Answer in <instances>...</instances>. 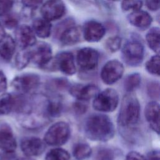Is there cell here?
Here are the masks:
<instances>
[{
  "mask_svg": "<svg viewBox=\"0 0 160 160\" xmlns=\"http://www.w3.org/2000/svg\"><path fill=\"white\" fill-rule=\"evenodd\" d=\"M86 137L96 141H108L114 135L115 129L111 119L106 115L95 114L89 116L84 123Z\"/></svg>",
  "mask_w": 160,
  "mask_h": 160,
  "instance_id": "6da1fadb",
  "label": "cell"
},
{
  "mask_svg": "<svg viewBox=\"0 0 160 160\" xmlns=\"http://www.w3.org/2000/svg\"><path fill=\"white\" fill-rule=\"evenodd\" d=\"M140 104L132 93H127L122 98L118 116V123L123 129H129L136 126L139 119Z\"/></svg>",
  "mask_w": 160,
  "mask_h": 160,
  "instance_id": "7a4b0ae2",
  "label": "cell"
},
{
  "mask_svg": "<svg viewBox=\"0 0 160 160\" xmlns=\"http://www.w3.org/2000/svg\"><path fill=\"white\" fill-rule=\"evenodd\" d=\"M70 134L69 124L64 121H59L49 128L44 134L43 141L52 146H61L68 141Z\"/></svg>",
  "mask_w": 160,
  "mask_h": 160,
  "instance_id": "3957f363",
  "label": "cell"
},
{
  "mask_svg": "<svg viewBox=\"0 0 160 160\" xmlns=\"http://www.w3.org/2000/svg\"><path fill=\"white\" fill-rule=\"evenodd\" d=\"M122 58L128 65L132 67L141 64L144 49L142 43L137 39H131L126 42L122 48Z\"/></svg>",
  "mask_w": 160,
  "mask_h": 160,
  "instance_id": "277c9868",
  "label": "cell"
},
{
  "mask_svg": "<svg viewBox=\"0 0 160 160\" xmlns=\"http://www.w3.org/2000/svg\"><path fill=\"white\" fill-rule=\"evenodd\" d=\"M119 104L118 92L112 88H107L99 92L94 98L93 108L100 112H109L114 111Z\"/></svg>",
  "mask_w": 160,
  "mask_h": 160,
  "instance_id": "5b68a950",
  "label": "cell"
},
{
  "mask_svg": "<svg viewBox=\"0 0 160 160\" xmlns=\"http://www.w3.org/2000/svg\"><path fill=\"white\" fill-rule=\"evenodd\" d=\"M49 64L50 66L45 68L59 70L66 75H72L76 72L74 58L71 52L64 51L58 54L55 58L53 60L51 59L47 65Z\"/></svg>",
  "mask_w": 160,
  "mask_h": 160,
  "instance_id": "8992f818",
  "label": "cell"
},
{
  "mask_svg": "<svg viewBox=\"0 0 160 160\" xmlns=\"http://www.w3.org/2000/svg\"><path fill=\"white\" fill-rule=\"evenodd\" d=\"M40 77L35 73H24L17 76L12 81V86L21 94L31 92L38 88Z\"/></svg>",
  "mask_w": 160,
  "mask_h": 160,
  "instance_id": "52a82bcc",
  "label": "cell"
},
{
  "mask_svg": "<svg viewBox=\"0 0 160 160\" xmlns=\"http://www.w3.org/2000/svg\"><path fill=\"white\" fill-rule=\"evenodd\" d=\"M29 50L31 61L41 68H44L52 59L51 46L46 42H39Z\"/></svg>",
  "mask_w": 160,
  "mask_h": 160,
  "instance_id": "ba28073f",
  "label": "cell"
},
{
  "mask_svg": "<svg viewBox=\"0 0 160 160\" xmlns=\"http://www.w3.org/2000/svg\"><path fill=\"white\" fill-rule=\"evenodd\" d=\"M124 73L123 64L117 59L108 61L102 68L101 78L106 84H112L121 78Z\"/></svg>",
  "mask_w": 160,
  "mask_h": 160,
  "instance_id": "9c48e42d",
  "label": "cell"
},
{
  "mask_svg": "<svg viewBox=\"0 0 160 160\" xmlns=\"http://www.w3.org/2000/svg\"><path fill=\"white\" fill-rule=\"evenodd\" d=\"M99 59V52L92 48H81L78 51L76 55L77 64L84 71L94 69L98 64Z\"/></svg>",
  "mask_w": 160,
  "mask_h": 160,
  "instance_id": "30bf717a",
  "label": "cell"
},
{
  "mask_svg": "<svg viewBox=\"0 0 160 160\" xmlns=\"http://www.w3.org/2000/svg\"><path fill=\"white\" fill-rule=\"evenodd\" d=\"M66 6L62 1L51 0L43 2L41 7L42 18L48 21L58 19L65 13Z\"/></svg>",
  "mask_w": 160,
  "mask_h": 160,
  "instance_id": "8fae6325",
  "label": "cell"
},
{
  "mask_svg": "<svg viewBox=\"0 0 160 160\" xmlns=\"http://www.w3.org/2000/svg\"><path fill=\"white\" fill-rule=\"evenodd\" d=\"M106 29L104 26L95 20L86 21L82 29L84 39L89 42L99 41L104 36Z\"/></svg>",
  "mask_w": 160,
  "mask_h": 160,
  "instance_id": "7c38bea8",
  "label": "cell"
},
{
  "mask_svg": "<svg viewBox=\"0 0 160 160\" xmlns=\"http://www.w3.org/2000/svg\"><path fill=\"white\" fill-rule=\"evenodd\" d=\"M14 41L19 48L26 49L36 44V38L32 28L28 25L22 24L17 27Z\"/></svg>",
  "mask_w": 160,
  "mask_h": 160,
  "instance_id": "4fadbf2b",
  "label": "cell"
},
{
  "mask_svg": "<svg viewBox=\"0 0 160 160\" xmlns=\"http://www.w3.org/2000/svg\"><path fill=\"white\" fill-rule=\"evenodd\" d=\"M72 96L79 101H88L95 96L99 92V88L95 84H74L70 87L69 90Z\"/></svg>",
  "mask_w": 160,
  "mask_h": 160,
  "instance_id": "5bb4252c",
  "label": "cell"
},
{
  "mask_svg": "<svg viewBox=\"0 0 160 160\" xmlns=\"http://www.w3.org/2000/svg\"><path fill=\"white\" fill-rule=\"evenodd\" d=\"M21 148L26 156L31 157L41 154L46 149V145L44 142L38 138L28 137L21 141Z\"/></svg>",
  "mask_w": 160,
  "mask_h": 160,
  "instance_id": "9a60e30c",
  "label": "cell"
},
{
  "mask_svg": "<svg viewBox=\"0 0 160 160\" xmlns=\"http://www.w3.org/2000/svg\"><path fill=\"white\" fill-rule=\"evenodd\" d=\"M82 29L74 24L64 29L59 34L60 43L64 46H71L80 41Z\"/></svg>",
  "mask_w": 160,
  "mask_h": 160,
  "instance_id": "2e32d148",
  "label": "cell"
},
{
  "mask_svg": "<svg viewBox=\"0 0 160 160\" xmlns=\"http://www.w3.org/2000/svg\"><path fill=\"white\" fill-rule=\"evenodd\" d=\"M144 115L147 122L151 129L159 134V105L155 101H151L146 105Z\"/></svg>",
  "mask_w": 160,
  "mask_h": 160,
  "instance_id": "e0dca14e",
  "label": "cell"
},
{
  "mask_svg": "<svg viewBox=\"0 0 160 160\" xmlns=\"http://www.w3.org/2000/svg\"><path fill=\"white\" fill-rule=\"evenodd\" d=\"M0 148L6 152H13L16 148V141L11 128L8 125L0 127Z\"/></svg>",
  "mask_w": 160,
  "mask_h": 160,
  "instance_id": "ac0fdd59",
  "label": "cell"
},
{
  "mask_svg": "<svg viewBox=\"0 0 160 160\" xmlns=\"http://www.w3.org/2000/svg\"><path fill=\"white\" fill-rule=\"evenodd\" d=\"M128 20L132 26L141 29H145L149 27L152 18L148 12L140 9L131 12L128 16Z\"/></svg>",
  "mask_w": 160,
  "mask_h": 160,
  "instance_id": "d6986e66",
  "label": "cell"
},
{
  "mask_svg": "<svg viewBox=\"0 0 160 160\" xmlns=\"http://www.w3.org/2000/svg\"><path fill=\"white\" fill-rule=\"evenodd\" d=\"M52 25L51 22L42 18H36L32 24V29L35 35L45 39L48 38L51 32Z\"/></svg>",
  "mask_w": 160,
  "mask_h": 160,
  "instance_id": "ffe728a7",
  "label": "cell"
},
{
  "mask_svg": "<svg viewBox=\"0 0 160 160\" xmlns=\"http://www.w3.org/2000/svg\"><path fill=\"white\" fill-rule=\"evenodd\" d=\"M16 42L10 35H6L0 42V56L6 61H9L16 49Z\"/></svg>",
  "mask_w": 160,
  "mask_h": 160,
  "instance_id": "44dd1931",
  "label": "cell"
},
{
  "mask_svg": "<svg viewBox=\"0 0 160 160\" xmlns=\"http://www.w3.org/2000/svg\"><path fill=\"white\" fill-rule=\"evenodd\" d=\"M146 42L149 47L157 54L159 52L160 31L158 27L151 28L146 35Z\"/></svg>",
  "mask_w": 160,
  "mask_h": 160,
  "instance_id": "7402d4cb",
  "label": "cell"
},
{
  "mask_svg": "<svg viewBox=\"0 0 160 160\" xmlns=\"http://www.w3.org/2000/svg\"><path fill=\"white\" fill-rule=\"evenodd\" d=\"M14 96L9 93L0 95V115L9 114L14 108Z\"/></svg>",
  "mask_w": 160,
  "mask_h": 160,
  "instance_id": "603a6c76",
  "label": "cell"
},
{
  "mask_svg": "<svg viewBox=\"0 0 160 160\" xmlns=\"http://www.w3.org/2000/svg\"><path fill=\"white\" fill-rule=\"evenodd\" d=\"M141 78L138 72L131 73L126 76L124 80V88L128 93H132L140 86Z\"/></svg>",
  "mask_w": 160,
  "mask_h": 160,
  "instance_id": "cb8c5ba5",
  "label": "cell"
},
{
  "mask_svg": "<svg viewBox=\"0 0 160 160\" xmlns=\"http://www.w3.org/2000/svg\"><path fill=\"white\" fill-rule=\"evenodd\" d=\"M72 154L77 160H84L91 156L92 149L88 144L78 142L74 145Z\"/></svg>",
  "mask_w": 160,
  "mask_h": 160,
  "instance_id": "d4e9b609",
  "label": "cell"
},
{
  "mask_svg": "<svg viewBox=\"0 0 160 160\" xmlns=\"http://www.w3.org/2000/svg\"><path fill=\"white\" fill-rule=\"evenodd\" d=\"M62 111V104L59 98L49 99L46 106V114L50 117H59Z\"/></svg>",
  "mask_w": 160,
  "mask_h": 160,
  "instance_id": "484cf974",
  "label": "cell"
},
{
  "mask_svg": "<svg viewBox=\"0 0 160 160\" xmlns=\"http://www.w3.org/2000/svg\"><path fill=\"white\" fill-rule=\"evenodd\" d=\"M70 155L69 152L62 148H54L48 152L45 160H69Z\"/></svg>",
  "mask_w": 160,
  "mask_h": 160,
  "instance_id": "4316f807",
  "label": "cell"
},
{
  "mask_svg": "<svg viewBox=\"0 0 160 160\" xmlns=\"http://www.w3.org/2000/svg\"><path fill=\"white\" fill-rule=\"evenodd\" d=\"M160 58L159 54L152 56L146 63L145 67L147 71L153 75L159 76Z\"/></svg>",
  "mask_w": 160,
  "mask_h": 160,
  "instance_id": "83f0119b",
  "label": "cell"
},
{
  "mask_svg": "<svg viewBox=\"0 0 160 160\" xmlns=\"http://www.w3.org/2000/svg\"><path fill=\"white\" fill-rule=\"evenodd\" d=\"M31 61L29 50L22 49L16 57L15 64L18 69H21L25 68Z\"/></svg>",
  "mask_w": 160,
  "mask_h": 160,
  "instance_id": "f1b7e54d",
  "label": "cell"
},
{
  "mask_svg": "<svg viewBox=\"0 0 160 160\" xmlns=\"http://www.w3.org/2000/svg\"><path fill=\"white\" fill-rule=\"evenodd\" d=\"M114 151L112 149L102 147L96 151L94 154V160H114Z\"/></svg>",
  "mask_w": 160,
  "mask_h": 160,
  "instance_id": "f546056e",
  "label": "cell"
},
{
  "mask_svg": "<svg viewBox=\"0 0 160 160\" xmlns=\"http://www.w3.org/2000/svg\"><path fill=\"white\" fill-rule=\"evenodd\" d=\"M121 38L118 36H112L106 39L105 46L106 49L111 52H114L118 51L121 45Z\"/></svg>",
  "mask_w": 160,
  "mask_h": 160,
  "instance_id": "4dcf8cb0",
  "label": "cell"
},
{
  "mask_svg": "<svg viewBox=\"0 0 160 160\" xmlns=\"http://www.w3.org/2000/svg\"><path fill=\"white\" fill-rule=\"evenodd\" d=\"M141 1H123L121 2V8L123 11H136L140 10L142 6Z\"/></svg>",
  "mask_w": 160,
  "mask_h": 160,
  "instance_id": "1f68e13d",
  "label": "cell"
},
{
  "mask_svg": "<svg viewBox=\"0 0 160 160\" xmlns=\"http://www.w3.org/2000/svg\"><path fill=\"white\" fill-rule=\"evenodd\" d=\"M18 24V19L16 15L8 13L5 15V18L4 19V24L6 27L8 28H13L16 27Z\"/></svg>",
  "mask_w": 160,
  "mask_h": 160,
  "instance_id": "d6a6232c",
  "label": "cell"
},
{
  "mask_svg": "<svg viewBox=\"0 0 160 160\" xmlns=\"http://www.w3.org/2000/svg\"><path fill=\"white\" fill-rule=\"evenodd\" d=\"M159 83L157 82H151L148 85V91L149 95L154 99L159 98Z\"/></svg>",
  "mask_w": 160,
  "mask_h": 160,
  "instance_id": "836d02e7",
  "label": "cell"
},
{
  "mask_svg": "<svg viewBox=\"0 0 160 160\" xmlns=\"http://www.w3.org/2000/svg\"><path fill=\"white\" fill-rule=\"evenodd\" d=\"M72 108L76 113L78 114H82L86 112L88 109V106L81 101H78L73 103Z\"/></svg>",
  "mask_w": 160,
  "mask_h": 160,
  "instance_id": "e575fe53",
  "label": "cell"
},
{
  "mask_svg": "<svg viewBox=\"0 0 160 160\" xmlns=\"http://www.w3.org/2000/svg\"><path fill=\"white\" fill-rule=\"evenodd\" d=\"M13 5L12 1H0V16L6 15L8 13Z\"/></svg>",
  "mask_w": 160,
  "mask_h": 160,
  "instance_id": "d590c367",
  "label": "cell"
},
{
  "mask_svg": "<svg viewBox=\"0 0 160 160\" xmlns=\"http://www.w3.org/2000/svg\"><path fill=\"white\" fill-rule=\"evenodd\" d=\"M52 85L56 88L61 89L63 88H66L68 86V81H67V79L64 78L54 79L52 81Z\"/></svg>",
  "mask_w": 160,
  "mask_h": 160,
  "instance_id": "8d00e7d4",
  "label": "cell"
},
{
  "mask_svg": "<svg viewBox=\"0 0 160 160\" xmlns=\"http://www.w3.org/2000/svg\"><path fill=\"white\" fill-rule=\"evenodd\" d=\"M124 160H146V158L138 152L131 151L127 154Z\"/></svg>",
  "mask_w": 160,
  "mask_h": 160,
  "instance_id": "74e56055",
  "label": "cell"
},
{
  "mask_svg": "<svg viewBox=\"0 0 160 160\" xmlns=\"http://www.w3.org/2000/svg\"><path fill=\"white\" fill-rule=\"evenodd\" d=\"M22 3L26 7L29 8H36L38 6H39L40 5H42V4L43 3L42 1H22Z\"/></svg>",
  "mask_w": 160,
  "mask_h": 160,
  "instance_id": "f35d334b",
  "label": "cell"
},
{
  "mask_svg": "<svg viewBox=\"0 0 160 160\" xmlns=\"http://www.w3.org/2000/svg\"><path fill=\"white\" fill-rule=\"evenodd\" d=\"M145 3L147 8L151 11H157L159 8V1H145Z\"/></svg>",
  "mask_w": 160,
  "mask_h": 160,
  "instance_id": "ab89813d",
  "label": "cell"
},
{
  "mask_svg": "<svg viewBox=\"0 0 160 160\" xmlns=\"http://www.w3.org/2000/svg\"><path fill=\"white\" fill-rule=\"evenodd\" d=\"M7 88V80L6 76L0 71V93L4 92Z\"/></svg>",
  "mask_w": 160,
  "mask_h": 160,
  "instance_id": "60d3db41",
  "label": "cell"
},
{
  "mask_svg": "<svg viewBox=\"0 0 160 160\" xmlns=\"http://www.w3.org/2000/svg\"><path fill=\"white\" fill-rule=\"evenodd\" d=\"M146 160H160L159 151L158 150H153L149 152L148 154Z\"/></svg>",
  "mask_w": 160,
  "mask_h": 160,
  "instance_id": "b9f144b4",
  "label": "cell"
},
{
  "mask_svg": "<svg viewBox=\"0 0 160 160\" xmlns=\"http://www.w3.org/2000/svg\"><path fill=\"white\" fill-rule=\"evenodd\" d=\"M6 32L4 29V27L2 24L0 22V42L2 40V39L5 37L6 36Z\"/></svg>",
  "mask_w": 160,
  "mask_h": 160,
  "instance_id": "7bdbcfd3",
  "label": "cell"
},
{
  "mask_svg": "<svg viewBox=\"0 0 160 160\" xmlns=\"http://www.w3.org/2000/svg\"><path fill=\"white\" fill-rule=\"evenodd\" d=\"M17 160H34L30 158H20L18 159Z\"/></svg>",
  "mask_w": 160,
  "mask_h": 160,
  "instance_id": "ee69618b",
  "label": "cell"
}]
</instances>
